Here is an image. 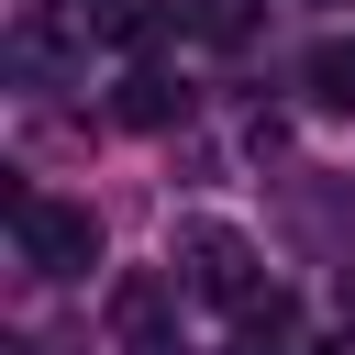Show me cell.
<instances>
[{
  "mask_svg": "<svg viewBox=\"0 0 355 355\" xmlns=\"http://www.w3.org/2000/svg\"><path fill=\"white\" fill-rule=\"evenodd\" d=\"M11 244H22L33 277H89V266H100V222H89L78 200H33V189H11Z\"/></svg>",
  "mask_w": 355,
  "mask_h": 355,
  "instance_id": "1",
  "label": "cell"
},
{
  "mask_svg": "<svg viewBox=\"0 0 355 355\" xmlns=\"http://www.w3.org/2000/svg\"><path fill=\"white\" fill-rule=\"evenodd\" d=\"M178 277H189V300L244 311V300H255V244H244L233 222H178Z\"/></svg>",
  "mask_w": 355,
  "mask_h": 355,
  "instance_id": "2",
  "label": "cell"
},
{
  "mask_svg": "<svg viewBox=\"0 0 355 355\" xmlns=\"http://www.w3.org/2000/svg\"><path fill=\"white\" fill-rule=\"evenodd\" d=\"M178 288H189V277H122V288H111V333H122V355H166V311H178Z\"/></svg>",
  "mask_w": 355,
  "mask_h": 355,
  "instance_id": "3",
  "label": "cell"
},
{
  "mask_svg": "<svg viewBox=\"0 0 355 355\" xmlns=\"http://www.w3.org/2000/svg\"><path fill=\"white\" fill-rule=\"evenodd\" d=\"M233 355H311V333H300V300H288V288H255V300L233 311Z\"/></svg>",
  "mask_w": 355,
  "mask_h": 355,
  "instance_id": "4",
  "label": "cell"
},
{
  "mask_svg": "<svg viewBox=\"0 0 355 355\" xmlns=\"http://www.w3.org/2000/svg\"><path fill=\"white\" fill-rule=\"evenodd\" d=\"M111 122H133V133H166V122H189V89H178L166 67H133V78L111 89Z\"/></svg>",
  "mask_w": 355,
  "mask_h": 355,
  "instance_id": "5",
  "label": "cell"
},
{
  "mask_svg": "<svg viewBox=\"0 0 355 355\" xmlns=\"http://www.w3.org/2000/svg\"><path fill=\"white\" fill-rule=\"evenodd\" d=\"M155 33H166V0H89V44H122V55H133V44H155Z\"/></svg>",
  "mask_w": 355,
  "mask_h": 355,
  "instance_id": "6",
  "label": "cell"
},
{
  "mask_svg": "<svg viewBox=\"0 0 355 355\" xmlns=\"http://www.w3.org/2000/svg\"><path fill=\"white\" fill-rule=\"evenodd\" d=\"M300 89H311L322 111H355V44H311V67H300Z\"/></svg>",
  "mask_w": 355,
  "mask_h": 355,
  "instance_id": "7",
  "label": "cell"
},
{
  "mask_svg": "<svg viewBox=\"0 0 355 355\" xmlns=\"http://www.w3.org/2000/svg\"><path fill=\"white\" fill-rule=\"evenodd\" d=\"M189 22H200V33H211V44H244V22H255V0H200V11H189Z\"/></svg>",
  "mask_w": 355,
  "mask_h": 355,
  "instance_id": "8",
  "label": "cell"
},
{
  "mask_svg": "<svg viewBox=\"0 0 355 355\" xmlns=\"http://www.w3.org/2000/svg\"><path fill=\"white\" fill-rule=\"evenodd\" d=\"M344 311H355V266H344Z\"/></svg>",
  "mask_w": 355,
  "mask_h": 355,
  "instance_id": "9",
  "label": "cell"
}]
</instances>
